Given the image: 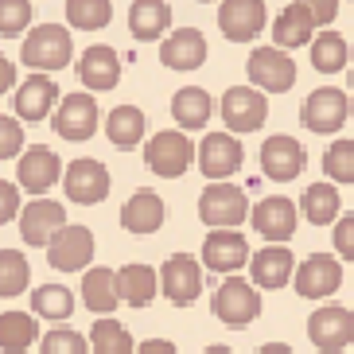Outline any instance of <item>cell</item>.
Masks as SVG:
<instances>
[{
    "label": "cell",
    "instance_id": "obj_1",
    "mask_svg": "<svg viewBox=\"0 0 354 354\" xmlns=\"http://www.w3.org/2000/svg\"><path fill=\"white\" fill-rule=\"evenodd\" d=\"M71 55H74V39H71L66 28H59V24H39V28H32L28 39H24V47H20V59L32 66L35 74L39 71H63V66L71 63Z\"/></svg>",
    "mask_w": 354,
    "mask_h": 354
},
{
    "label": "cell",
    "instance_id": "obj_2",
    "mask_svg": "<svg viewBox=\"0 0 354 354\" xmlns=\"http://www.w3.org/2000/svg\"><path fill=\"white\" fill-rule=\"evenodd\" d=\"M245 214H253L250 198H245L241 187H234V183H210V187L198 195V218L207 222V226H214V230L241 226Z\"/></svg>",
    "mask_w": 354,
    "mask_h": 354
},
{
    "label": "cell",
    "instance_id": "obj_3",
    "mask_svg": "<svg viewBox=\"0 0 354 354\" xmlns=\"http://www.w3.org/2000/svg\"><path fill=\"white\" fill-rule=\"evenodd\" d=\"M214 319L226 323V327H245V323L257 319L261 312V296L250 281H241V277H226V281L214 288Z\"/></svg>",
    "mask_w": 354,
    "mask_h": 354
},
{
    "label": "cell",
    "instance_id": "obj_4",
    "mask_svg": "<svg viewBox=\"0 0 354 354\" xmlns=\"http://www.w3.org/2000/svg\"><path fill=\"white\" fill-rule=\"evenodd\" d=\"M195 160V145L187 140V133H176V129H164L145 145V164L164 179H179Z\"/></svg>",
    "mask_w": 354,
    "mask_h": 354
},
{
    "label": "cell",
    "instance_id": "obj_5",
    "mask_svg": "<svg viewBox=\"0 0 354 354\" xmlns=\"http://www.w3.org/2000/svg\"><path fill=\"white\" fill-rule=\"evenodd\" d=\"M308 339L315 343V351L323 354H339L354 343V312L351 308H339V304H327L308 319Z\"/></svg>",
    "mask_w": 354,
    "mask_h": 354
},
{
    "label": "cell",
    "instance_id": "obj_6",
    "mask_svg": "<svg viewBox=\"0 0 354 354\" xmlns=\"http://www.w3.org/2000/svg\"><path fill=\"white\" fill-rule=\"evenodd\" d=\"M351 117V102H346L343 90L335 86H323V90H312L308 102L300 105V121L308 133H339Z\"/></svg>",
    "mask_w": 354,
    "mask_h": 354
},
{
    "label": "cell",
    "instance_id": "obj_7",
    "mask_svg": "<svg viewBox=\"0 0 354 354\" xmlns=\"http://www.w3.org/2000/svg\"><path fill=\"white\" fill-rule=\"evenodd\" d=\"M269 117V102L257 86H230L222 97V121L230 133H257Z\"/></svg>",
    "mask_w": 354,
    "mask_h": 354
},
{
    "label": "cell",
    "instance_id": "obj_8",
    "mask_svg": "<svg viewBox=\"0 0 354 354\" xmlns=\"http://www.w3.org/2000/svg\"><path fill=\"white\" fill-rule=\"evenodd\" d=\"M245 160V148H241L238 136L230 133H207L203 145H198V171L210 179V183H226V176H234Z\"/></svg>",
    "mask_w": 354,
    "mask_h": 354
},
{
    "label": "cell",
    "instance_id": "obj_9",
    "mask_svg": "<svg viewBox=\"0 0 354 354\" xmlns=\"http://www.w3.org/2000/svg\"><path fill=\"white\" fill-rule=\"evenodd\" d=\"M160 288H164V296L176 304V308L195 304L198 292H203V269H198V261L191 257V253L167 257L164 269H160Z\"/></svg>",
    "mask_w": 354,
    "mask_h": 354
},
{
    "label": "cell",
    "instance_id": "obj_10",
    "mask_svg": "<svg viewBox=\"0 0 354 354\" xmlns=\"http://www.w3.org/2000/svg\"><path fill=\"white\" fill-rule=\"evenodd\" d=\"M245 71H250L253 86H257V90H269V94H284V90H292V82H296V63H292L281 47H257V51L250 55Z\"/></svg>",
    "mask_w": 354,
    "mask_h": 354
},
{
    "label": "cell",
    "instance_id": "obj_11",
    "mask_svg": "<svg viewBox=\"0 0 354 354\" xmlns=\"http://www.w3.org/2000/svg\"><path fill=\"white\" fill-rule=\"evenodd\" d=\"M250 241H245V234H238V230H210L207 241H203V265H207L210 272H238L241 265H250Z\"/></svg>",
    "mask_w": 354,
    "mask_h": 354
},
{
    "label": "cell",
    "instance_id": "obj_12",
    "mask_svg": "<svg viewBox=\"0 0 354 354\" xmlns=\"http://www.w3.org/2000/svg\"><path fill=\"white\" fill-rule=\"evenodd\" d=\"M51 121H55V133L63 136V140H90L97 133L102 113H97V102L90 94H71L59 102Z\"/></svg>",
    "mask_w": 354,
    "mask_h": 354
},
{
    "label": "cell",
    "instance_id": "obj_13",
    "mask_svg": "<svg viewBox=\"0 0 354 354\" xmlns=\"http://www.w3.org/2000/svg\"><path fill=\"white\" fill-rule=\"evenodd\" d=\"M66 230V210L55 198H35L32 207H24L20 214V234L28 245H51Z\"/></svg>",
    "mask_w": 354,
    "mask_h": 354
},
{
    "label": "cell",
    "instance_id": "obj_14",
    "mask_svg": "<svg viewBox=\"0 0 354 354\" xmlns=\"http://www.w3.org/2000/svg\"><path fill=\"white\" fill-rule=\"evenodd\" d=\"M63 187H66V198H71V203L94 207V203H102V198L109 195V171H105V164H97V160H74L63 176Z\"/></svg>",
    "mask_w": 354,
    "mask_h": 354
},
{
    "label": "cell",
    "instance_id": "obj_15",
    "mask_svg": "<svg viewBox=\"0 0 354 354\" xmlns=\"http://www.w3.org/2000/svg\"><path fill=\"white\" fill-rule=\"evenodd\" d=\"M308 164V152H304L300 140H292V136H269L265 145H261V171L277 183H288L296 179Z\"/></svg>",
    "mask_w": 354,
    "mask_h": 354
},
{
    "label": "cell",
    "instance_id": "obj_16",
    "mask_svg": "<svg viewBox=\"0 0 354 354\" xmlns=\"http://www.w3.org/2000/svg\"><path fill=\"white\" fill-rule=\"evenodd\" d=\"M90 257H94V234L86 226H74V222L47 245V261H51V269H59V272L86 269Z\"/></svg>",
    "mask_w": 354,
    "mask_h": 354
},
{
    "label": "cell",
    "instance_id": "obj_17",
    "mask_svg": "<svg viewBox=\"0 0 354 354\" xmlns=\"http://www.w3.org/2000/svg\"><path fill=\"white\" fill-rule=\"evenodd\" d=\"M339 284H343V265L335 257H327V253H312L296 269V292L308 296V300L331 296V292H339Z\"/></svg>",
    "mask_w": 354,
    "mask_h": 354
},
{
    "label": "cell",
    "instance_id": "obj_18",
    "mask_svg": "<svg viewBox=\"0 0 354 354\" xmlns=\"http://www.w3.org/2000/svg\"><path fill=\"white\" fill-rule=\"evenodd\" d=\"M218 28L226 39L250 43L265 28V4L261 0H226V4H218Z\"/></svg>",
    "mask_w": 354,
    "mask_h": 354
},
{
    "label": "cell",
    "instance_id": "obj_19",
    "mask_svg": "<svg viewBox=\"0 0 354 354\" xmlns=\"http://www.w3.org/2000/svg\"><path fill=\"white\" fill-rule=\"evenodd\" d=\"M250 218H253V226H257L261 238H269L272 245H281V241H288L292 234H296V207L281 195L261 198Z\"/></svg>",
    "mask_w": 354,
    "mask_h": 354
},
{
    "label": "cell",
    "instance_id": "obj_20",
    "mask_svg": "<svg viewBox=\"0 0 354 354\" xmlns=\"http://www.w3.org/2000/svg\"><path fill=\"white\" fill-rule=\"evenodd\" d=\"M20 187L32 191V195H43V191H51L55 183H59V176H63V164H59V156H55L51 148H28L20 156Z\"/></svg>",
    "mask_w": 354,
    "mask_h": 354
},
{
    "label": "cell",
    "instance_id": "obj_21",
    "mask_svg": "<svg viewBox=\"0 0 354 354\" xmlns=\"http://www.w3.org/2000/svg\"><path fill=\"white\" fill-rule=\"evenodd\" d=\"M203 59H207V39H203V32H195V28L171 32L164 39V47H160V63H164L167 71H198Z\"/></svg>",
    "mask_w": 354,
    "mask_h": 354
},
{
    "label": "cell",
    "instance_id": "obj_22",
    "mask_svg": "<svg viewBox=\"0 0 354 354\" xmlns=\"http://www.w3.org/2000/svg\"><path fill=\"white\" fill-rule=\"evenodd\" d=\"M78 78H82L86 90H113L121 82V59H117L113 47H86L82 59H78Z\"/></svg>",
    "mask_w": 354,
    "mask_h": 354
},
{
    "label": "cell",
    "instance_id": "obj_23",
    "mask_svg": "<svg viewBox=\"0 0 354 354\" xmlns=\"http://www.w3.org/2000/svg\"><path fill=\"white\" fill-rule=\"evenodd\" d=\"M59 102V86H55L51 74H32L28 82L16 90V113L24 121H43V117L55 109Z\"/></svg>",
    "mask_w": 354,
    "mask_h": 354
},
{
    "label": "cell",
    "instance_id": "obj_24",
    "mask_svg": "<svg viewBox=\"0 0 354 354\" xmlns=\"http://www.w3.org/2000/svg\"><path fill=\"white\" fill-rule=\"evenodd\" d=\"M272 39L277 47H304V43H315V16H312V4H288V8L277 16L272 24Z\"/></svg>",
    "mask_w": 354,
    "mask_h": 354
},
{
    "label": "cell",
    "instance_id": "obj_25",
    "mask_svg": "<svg viewBox=\"0 0 354 354\" xmlns=\"http://www.w3.org/2000/svg\"><path fill=\"white\" fill-rule=\"evenodd\" d=\"M164 198L156 195V191H133V198H129L125 207H121V226L129 230V234H152V230H160V222H164Z\"/></svg>",
    "mask_w": 354,
    "mask_h": 354
},
{
    "label": "cell",
    "instance_id": "obj_26",
    "mask_svg": "<svg viewBox=\"0 0 354 354\" xmlns=\"http://www.w3.org/2000/svg\"><path fill=\"white\" fill-rule=\"evenodd\" d=\"M250 272L257 288H284L288 277L296 272V261L284 245H269V250H257V257L250 261Z\"/></svg>",
    "mask_w": 354,
    "mask_h": 354
},
{
    "label": "cell",
    "instance_id": "obj_27",
    "mask_svg": "<svg viewBox=\"0 0 354 354\" xmlns=\"http://www.w3.org/2000/svg\"><path fill=\"white\" fill-rule=\"evenodd\" d=\"M117 288H121V300L125 304L148 308L160 292V272L148 269V265H125V269H117Z\"/></svg>",
    "mask_w": 354,
    "mask_h": 354
},
{
    "label": "cell",
    "instance_id": "obj_28",
    "mask_svg": "<svg viewBox=\"0 0 354 354\" xmlns=\"http://www.w3.org/2000/svg\"><path fill=\"white\" fill-rule=\"evenodd\" d=\"M82 300L90 312L97 315H109L121 304V288H117V272L113 269H90L86 272V281H82Z\"/></svg>",
    "mask_w": 354,
    "mask_h": 354
},
{
    "label": "cell",
    "instance_id": "obj_29",
    "mask_svg": "<svg viewBox=\"0 0 354 354\" xmlns=\"http://www.w3.org/2000/svg\"><path fill=\"white\" fill-rule=\"evenodd\" d=\"M214 113V105H210V94L207 90H198V86H183L176 97H171V117H176L179 129H203Z\"/></svg>",
    "mask_w": 354,
    "mask_h": 354
},
{
    "label": "cell",
    "instance_id": "obj_30",
    "mask_svg": "<svg viewBox=\"0 0 354 354\" xmlns=\"http://www.w3.org/2000/svg\"><path fill=\"white\" fill-rule=\"evenodd\" d=\"M105 136L113 140V148H136L145 140V113L136 105H117L105 117Z\"/></svg>",
    "mask_w": 354,
    "mask_h": 354
},
{
    "label": "cell",
    "instance_id": "obj_31",
    "mask_svg": "<svg viewBox=\"0 0 354 354\" xmlns=\"http://www.w3.org/2000/svg\"><path fill=\"white\" fill-rule=\"evenodd\" d=\"M167 24H171V8L160 0H145V4L129 8V28L136 39H160L167 32Z\"/></svg>",
    "mask_w": 354,
    "mask_h": 354
},
{
    "label": "cell",
    "instance_id": "obj_32",
    "mask_svg": "<svg viewBox=\"0 0 354 354\" xmlns=\"http://www.w3.org/2000/svg\"><path fill=\"white\" fill-rule=\"evenodd\" d=\"M32 308H35L39 319L63 323V319H71V312H74V296L63 284H39V288L32 292Z\"/></svg>",
    "mask_w": 354,
    "mask_h": 354
},
{
    "label": "cell",
    "instance_id": "obj_33",
    "mask_svg": "<svg viewBox=\"0 0 354 354\" xmlns=\"http://www.w3.org/2000/svg\"><path fill=\"white\" fill-rule=\"evenodd\" d=\"M304 218L312 226H331L339 218V191L331 183H312L304 191Z\"/></svg>",
    "mask_w": 354,
    "mask_h": 354
},
{
    "label": "cell",
    "instance_id": "obj_34",
    "mask_svg": "<svg viewBox=\"0 0 354 354\" xmlns=\"http://www.w3.org/2000/svg\"><path fill=\"white\" fill-rule=\"evenodd\" d=\"M351 59V47L339 32H319V39L312 43V66L323 74H339Z\"/></svg>",
    "mask_w": 354,
    "mask_h": 354
},
{
    "label": "cell",
    "instance_id": "obj_35",
    "mask_svg": "<svg viewBox=\"0 0 354 354\" xmlns=\"http://www.w3.org/2000/svg\"><path fill=\"white\" fill-rule=\"evenodd\" d=\"M35 339V319L24 312H4L0 315V351L4 354H20L28 351Z\"/></svg>",
    "mask_w": 354,
    "mask_h": 354
},
{
    "label": "cell",
    "instance_id": "obj_36",
    "mask_svg": "<svg viewBox=\"0 0 354 354\" xmlns=\"http://www.w3.org/2000/svg\"><path fill=\"white\" fill-rule=\"evenodd\" d=\"M90 351L94 354H133V335L117 319H94V327H90Z\"/></svg>",
    "mask_w": 354,
    "mask_h": 354
},
{
    "label": "cell",
    "instance_id": "obj_37",
    "mask_svg": "<svg viewBox=\"0 0 354 354\" xmlns=\"http://www.w3.org/2000/svg\"><path fill=\"white\" fill-rule=\"evenodd\" d=\"M66 20L71 28H82V32H97L113 20V4L109 0H66Z\"/></svg>",
    "mask_w": 354,
    "mask_h": 354
},
{
    "label": "cell",
    "instance_id": "obj_38",
    "mask_svg": "<svg viewBox=\"0 0 354 354\" xmlns=\"http://www.w3.org/2000/svg\"><path fill=\"white\" fill-rule=\"evenodd\" d=\"M28 288V261L20 250H0V292L4 296H20Z\"/></svg>",
    "mask_w": 354,
    "mask_h": 354
},
{
    "label": "cell",
    "instance_id": "obj_39",
    "mask_svg": "<svg viewBox=\"0 0 354 354\" xmlns=\"http://www.w3.org/2000/svg\"><path fill=\"white\" fill-rule=\"evenodd\" d=\"M323 171L335 183H354V140H335L323 152Z\"/></svg>",
    "mask_w": 354,
    "mask_h": 354
},
{
    "label": "cell",
    "instance_id": "obj_40",
    "mask_svg": "<svg viewBox=\"0 0 354 354\" xmlns=\"http://www.w3.org/2000/svg\"><path fill=\"white\" fill-rule=\"evenodd\" d=\"M39 354H94V351L86 346V339L78 331H71V327H55V331L43 335Z\"/></svg>",
    "mask_w": 354,
    "mask_h": 354
},
{
    "label": "cell",
    "instance_id": "obj_41",
    "mask_svg": "<svg viewBox=\"0 0 354 354\" xmlns=\"http://www.w3.org/2000/svg\"><path fill=\"white\" fill-rule=\"evenodd\" d=\"M32 20V4L28 0H8L4 8H0V32L4 35H20Z\"/></svg>",
    "mask_w": 354,
    "mask_h": 354
},
{
    "label": "cell",
    "instance_id": "obj_42",
    "mask_svg": "<svg viewBox=\"0 0 354 354\" xmlns=\"http://www.w3.org/2000/svg\"><path fill=\"white\" fill-rule=\"evenodd\" d=\"M20 148H24V129H20V121L0 117V160L20 156Z\"/></svg>",
    "mask_w": 354,
    "mask_h": 354
},
{
    "label": "cell",
    "instance_id": "obj_43",
    "mask_svg": "<svg viewBox=\"0 0 354 354\" xmlns=\"http://www.w3.org/2000/svg\"><path fill=\"white\" fill-rule=\"evenodd\" d=\"M335 250H339V257L354 261V214L339 218V226H335Z\"/></svg>",
    "mask_w": 354,
    "mask_h": 354
},
{
    "label": "cell",
    "instance_id": "obj_44",
    "mask_svg": "<svg viewBox=\"0 0 354 354\" xmlns=\"http://www.w3.org/2000/svg\"><path fill=\"white\" fill-rule=\"evenodd\" d=\"M16 214H24L20 210V187L4 179V183H0V222L8 226V218H16Z\"/></svg>",
    "mask_w": 354,
    "mask_h": 354
},
{
    "label": "cell",
    "instance_id": "obj_45",
    "mask_svg": "<svg viewBox=\"0 0 354 354\" xmlns=\"http://www.w3.org/2000/svg\"><path fill=\"white\" fill-rule=\"evenodd\" d=\"M136 354H179L176 343H167V339H148V343L136 346Z\"/></svg>",
    "mask_w": 354,
    "mask_h": 354
},
{
    "label": "cell",
    "instance_id": "obj_46",
    "mask_svg": "<svg viewBox=\"0 0 354 354\" xmlns=\"http://www.w3.org/2000/svg\"><path fill=\"white\" fill-rule=\"evenodd\" d=\"M312 16H315V24H331L335 16H339V4H335V0H323V4H312Z\"/></svg>",
    "mask_w": 354,
    "mask_h": 354
},
{
    "label": "cell",
    "instance_id": "obj_47",
    "mask_svg": "<svg viewBox=\"0 0 354 354\" xmlns=\"http://www.w3.org/2000/svg\"><path fill=\"white\" fill-rule=\"evenodd\" d=\"M8 86H16V66H12L8 59H0V90L8 94Z\"/></svg>",
    "mask_w": 354,
    "mask_h": 354
},
{
    "label": "cell",
    "instance_id": "obj_48",
    "mask_svg": "<svg viewBox=\"0 0 354 354\" xmlns=\"http://www.w3.org/2000/svg\"><path fill=\"white\" fill-rule=\"evenodd\" d=\"M257 354H292V346H284V343H269V346H261Z\"/></svg>",
    "mask_w": 354,
    "mask_h": 354
},
{
    "label": "cell",
    "instance_id": "obj_49",
    "mask_svg": "<svg viewBox=\"0 0 354 354\" xmlns=\"http://www.w3.org/2000/svg\"><path fill=\"white\" fill-rule=\"evenodd\" d=\"M203 354H234V351H230V346H207Z\"/></svg>",
    "mask_w": 354,
    "mask_h": 354
},
{
    "label": "cell",
    "instance_id": "obj_50",
    "mask_svg": "<svg viewBox=\"0 0 354 354\" xmlns=\"http://www.w3.org/2000/svg\"><path fill=\"white\" fill-rule=\"evenodd\" d=\"M351 90H354V71H351Z\"/></svg>",
    "mask_w": 354,
    "mask_h": 354
}]
</instances>
